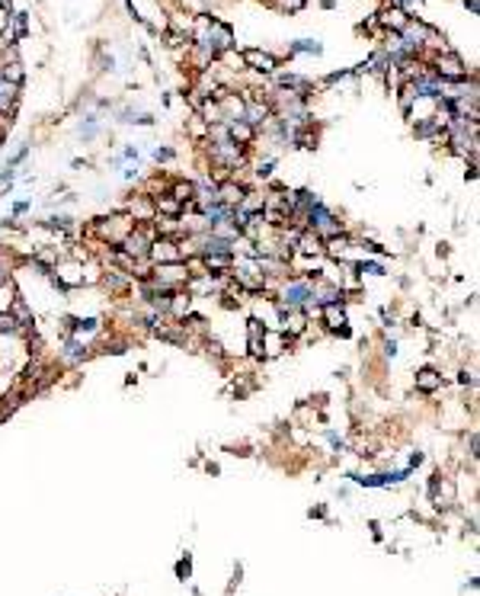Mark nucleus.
Wrapping results in <instances>:
<instances>
[{"instance_id": "obj_2", "label": "nucleus", "mask_w": 480, "mask_h": 596, "mask_svg": "<svg viewBox=\"0 0 480 596\" xmlns=\"http://www.w3.org/2000/svg\"><path fill=\"white\" fill-rule=\"evenodd\" d=\"M212 160L218 164V167L234 170L237 164H243V148H240V145H234L231 138L212 141Z\"/></svg>"}, {"instance_id": "obj_7", "label": "nucleus", "mask_w": 480, "mask_h": 596, "mask_svg": "<svg viewBox=\"0 0 480 596\" xmlns=\"http://www.w3.org/2000/svg\"><path fill=\"white\" fill-rule=\"evenodd\" d=\"M253 135H257V129H253L250 122H243V119L228 122V138H231L234 145H240V148H247L250 141H253Z\"/></svg>"}, {"instance_id": "obj_24", "label": "nucleus", "mask_w": 480, "mask_h": 596, "mask_svg": "<svg viewBox=\"0 0 480 596\" xmlns=\"http://www.w3.org/2000/svg\"><path fill=\"white\" fill-rule=\"evenodd\" d=\"M0 7H3V10H10V0H0Z\"/></svg>"}, {"instance_id": "obj_6", "label": "nucleus", "mask_w": 480, "mask_h": 596, "mask_svg": "<svg viewBox=\"0 0 480 596\" xmlns=\"http://www.w3.org/2000/svg\"><path fill=\"white\" fill-rule=\"evenodd\" d=\"M381 23V26L388 29V32H400V29L406 26V23H410V17H406V10H400V7H394V3H391V7H384L378 13V17H375Z\"/></svg>"}, {"instance_id": "obj_16", "label": "nucleus", "mask_w": 480, "mask_h": 596, "mask_svg": "<svg viewBox=\"0 0 480 596\" xmlns=\"http://www.w3.org/2000/svg\"><path fill=\"white\" fill-rule=\"evenodd\" d=\"M179 209H183V202H176L173 196L157 199V212H160V215H166V218H176V215H179Z\"/></svg>"}, {"instance_id": "obj_22", "label": "nucleus", "mask_w": 480, "mask_h": 596, "mask_svg": "<svg viewBox=\"0 0 480 596\" xmlns=\"http://www.w3.org/2000/svg\"><path fill=\"white\" fill-rule=\"evenodd\" d=\"M257 173H259V177H269V173H272V160H266V164H259Z\"/></svg>"}, {"instance_id": "obj_18", "label": "nucleus", "mask_w": 480, "mask_h": 596, "mask_svg": "<svg viewBox=\"0 0 480 596\" xmlns=\"http://www.w3.org/2000/svg\"><path fill=\"white\" fill-rule=\"evenodd\" d=\"M19 324H17V317L10 315V311H0V334H17Z\"/></svg>"}, {"instance_id": "obj_3", "label": "nucleus", "mask_w": 480, "mask_h": 596, "mask_svg": "<svg viewBox=\"0 0 480 596\" xmlns=\"http://www.w3.org/2000/svg\"><path fill=\"white\" fill-rule=\"evenodd\" d=\"M311 301V282H288L282 289V308L288 311H301Z\"/></svg>"}, {"instance_id": "obj_17", "label": "nucleus", "mask_w": 480, "mask_h": 596, "mask_svg": "<svg viewBox=\"0 0 480 596\" xmlns=\"http://www.w3.org/2000/svg\"><path fill=\"white\" fill-rule=\"evenodd\" d=\"M10 315L17 317V324H32V315H29V308L23 298H13V311Z\"/></svg>"}, {"instance_id": "obj_13", "label": "nucleus", "mask_w": 480, "mask_h": 596, "mask_svg": "<svg viewBox=\"0 0 480 596\" xmlns=\"http://www.w3.org/2000/svg\"><path fill=\"white\" fill-rule=\"evenodd\" d=\"M298 251L307 253V257H320V253H323V241L317 237L314 231H301V234H298Z\"/></svg>"}, {"instance_id": "obj_19", "label": "nucleus", "mask_w": 480, "mask_h": 596, "mask_svg": "<svg viewBox=\"0 0 480 596\" xmlns=\"http://www.w3.org/2000/svg\"><path fill=\"white\" fill-rule=\"evenodd\" d=\"M356 273H369V276H381V273H384V266H381V263H359V266H356Z\"/></svg>"}, {"instance_id": "obj_15", "label": "nucleus", "mask_w": 480, "mask_h": 596, "mask_svg": "<svg viewBox=\"0 0 480 596\" xmlns=\"http://www.w3.org/2000/svg\"><path fill=\"white\" fill-rule=\"evenodd\" d=\"M288 52H292V55H320L323 45L320 42H314V39H298V42L288 45Z\"/></svg>"}, {"instance_id": "obj_10", "label": "nucleus", "mask_w": 480, "mask_h": 596, "mask_svg": "<svg viewBox=\"0 0 480 596\" xmlns=\"http://www.w3.org/2000/svg\"><path fill=\"white\" fill-rule=\"evenodd\" d=\"M323 321H327V327L330 330H340L342 337H349V327H346V315H342V308L340 305H323Z\"/></svg>"}, {"instance_id": "obj_20", "label": "nucleus", "mask_w": 480, "mask_h": 596, "mask_svg": "<svg viewBox=\"0 0 480 596\" xmlns=\"http://www.w3.org/2000/svg\"><path fill=\"white\" fill-rule=\"evenodd\" d=\"M282 10H288V13H298V10L305 7V0H276Z\"/></svg>"}, {"instance_id": "obj_12", "label": "nucleus", "mask_w": 480, "mask_h": 596, "mask_svg": "<svg viewBox=\"0 0 480 596\" xmlns=\"http://www.w3.org/2000/svg\"><path fill=\"white\" fill-rule=\"evenodd\" d=\"M80 359H87V346H83V340L67 337L65 350H61V363H80Z\"/></svg>"}, {"instance_id": "obj_8", "label": "nucleus", "mask_w": 480, "mask_h": 596, "mask_svg": "<svg viewBox=\"0 0 480 596\" xmlns=\"http://www.w3.org/2000/svg\"><path fill=\"white\" fill-rule=\"evenodd\" d=\"M17 103H19V84L0 81V116H13Z\"/></svg>"}, {"instance_id": "obj_4", "label": "nucleus", "mask_w": 480, "mask_h": 596, "mask_svg": "<svg viewBox=\"0 0 480 596\" xmlns=\"http://www.w3.org/2000/svg\"><path fill=\"white\" fill-rule=\"evenodd\" d=\"M148 257H154V263H179L183 260V253L176 251V241L173 237H160V241L151 244Z\"/></svg>"}, {"instance_id": "obj_14", "label": "nucleus", "mask_w": 480, "mask_h": 596, "mask_svg": "<svg viewBox=\"0 0 480 596\" xmlns=\"http://www.w3.org/2000/svg\"><path fill=\"white\" fill-rule=\"evenodd\" d=\"M416 388H419V392H435V388H442V375L435 372V369H423V372L416 375Z\"/></svg>"}, {"instance_id": "obj_11", "label": "nucleus", "mask_w": 480, "mask_h": 596, "mask_svg": "<svg viewBox=\"0 0 480 596\" xmlns=\"http://www.w3.org/2000/svg\"><path fill=\"white\" fill-rule=\"evenodd\" d=\"M215 193H218V202H221V205H231V209H234V205H237L243 196H247V189L240 187V183H221V187H215Z\"/></svg>"}, {"instance_id": "obj_9", "label": "nucleus", "mask_w": 480, "mask_h": 596, "mask_svg": "<svg viewBox=\"0 0 480 596\" xmlns=\"http://www.w3.org/2000/svg\"><path fill=\"white\" fill-rule=\"evenodd\" d=\"M231 45H234V32H231V26H224V23L212 19V48H215V52H228Z\"/></svg>"}, {"instance_id": "obj_23", "label": "nucleus", "mask_w": 480, "mask_h": 596, "mask_svg": "<svg viewBox=\"0 0 480 596\" xmlns=\"http://www.w3.org/2000/svg\"><path fill=\"white\" fill-rule=\"evenodd\" d=\"M384 353H388V356H397V343H394V340H391V343H384Z\"/></svg>"}, {"instance_id": "obj_5", "label": "nucleus", "mask_w": 480, "mask_h": 596, "mask_svg": "<svg viewBox=\"0 0 480 596\" xmlns=\"http://www.w3.org/2000/svg\"><path fill=\"white\" fill-rule=\"evenodd\" d=\"M243 65H250L259 74H272L279 67V58L269 55V52H259V48H250V52H243Z\"/></svg>"}, {"instance_id": "obj_1", "label": "nucleus", "mask_w": 480, "mask_h": 596, "mask_svg": "<svg viewBox=\"0 0 480 596\" xmlns=\"http://www.w3.org/2000/svg\"><path fill=\"white\" fill-rule=\"evenodd\" d=\"M433 74L439 77V81H445V84H452V81H468V65H464L461 58L455 55L452 48H445V52H439V55H435Z\"/></svg>"}, {"instance_id": "obj_21", "label": "nucleus", "mask_w": 480, "mask_h": 596, "mask_svg": "<svg viewBox=\"0 0 480 596\" xmlns=\"http://www.w3.org/2000/svg\"><path fill=\"white\" fill-rule=\"evenodd\" d=\"M154 158H157V160H170V158H173V151H170V148H157V151H154Z\"/></svg>"}]
</instances>
